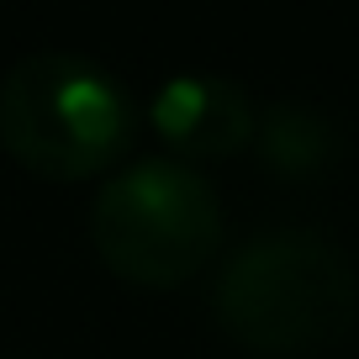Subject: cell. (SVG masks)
I'll use <instances>...</instances> for the list:
<instances>
[{"instance_id": "3957f363", "label": "cell", "mask_w": 359, "mask_h": 359, "mask_svg": "<svg viewBox=\"0 0 359 359\" xmlns=\"http://www.w3.org/2000/svg\"><path fill=\"white\" fill-rule=\"evenodd\" d=\"M222 201L180 158H143L101 185L90 206V243L116 280L175 291L222 248Z\"/></svg>"}, {"instance_id": "7a4b0ae2", "label": "cell", "mask_w": 359, "mask_h": 359, "mask_svg": "<svg viewBox=\"0 0 359 359\" xmlns=\"http://www.w3.org/2000/svg\"><path fill=\"white\" fill-rule=\"evenodd\" d=\"M137 137V106L106 64L85 53H27L0 79V148L53 185L95 180Z\"/></svg>"}, {"instance_id": "5b68a950", "label": "cell", "mask_w": 359, "mask_h": 359, "mask_svg": "<svg viewBox=\"0 0 359 359\" xmlns=\"http://www.w3.org/2000/svg\"><path fill=\"white\" fill-rule=\"evenodd\" d=\"M254 148L269 175L323 180L344 158V127L312 101H275L254 127Z\"/></svg>"}, {"instance_id": "6da1fadb", "label": "cell", "mask_w": 359, "mask_h": 359, "mask_svg": "<svg viewBox=\"0 0 359 359\" xmlns=\"http://www.w3.org/2000/svg\"><path fill=\"white\" fill-rule=\"evenodd\" d=\"M354 264L323 233H259L217 275L212 317L254 359H306L348 338Z\"/></svg>"}, {"instance_id": "277c9868", "label": "cell", "mask_w": 359, "mask_h": 359, "mask_svg": "<svg viewBox=\"0 0 359 359\" xmlns=\"http://www.w3.org/2000/svg\"><path fill=\"white\" fill-rule=\"evenodd\" d=\"M158 143L180 164H212V158H233L254 143V101L248 90L222 74H175L154 90L148 106Z\"/></svg>"}]
</instances>
